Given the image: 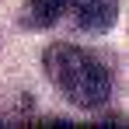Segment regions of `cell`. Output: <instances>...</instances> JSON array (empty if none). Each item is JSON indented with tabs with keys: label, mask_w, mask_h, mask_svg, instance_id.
Returning a JSON list of instances; mask_svg holds the SVG:
<instances>
[{
	"label": "cell",
	"mask_w": 129,
	"mask_h": 129,
	"mask_svg": "<svg viewBox=\"0 0 129 129\" xmlns=\"http://www.w3.org/2000/svg\"><path fill=\"white\" fill-rule=\"evenodd\" d=\"M45 73L77 108H98L112 94V77L98 56L80 45H52L45 49Z\"/></svg>",
	"instance_id": "6da1fadb"
},
{
	"label": "cell",
	"mask_w": 129,
	"mask_h": 129,
	"mask_svg": "<svg viewBox=\"0 0 129 129\" xmlns=\"http://www.w3.org/2000/svg\"><path fill=\"white\" fill-rule=\"evenodd\" d=\"M77 0H28L24 7V24L28 28H52L63 14H70Z\"/></svg>",
	"instance_id": "3957f363"
},
{
	"label": "cell",
	"mask_w": 129,
	"mask_h": 129,
	"mask_svg": "<svg viewBox=\"0 0 129 129\" xmlns=\"http://www.w3.org/2000/svg\"><path fill=\"white\" fill-rule=\"evenodd\" d=\"M70 11L84 31H108L119 18V0H77Z\"/></svg>",
	"instance_id": "7a4b0ae2"
}]
</instances>
